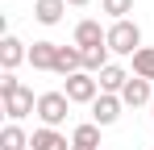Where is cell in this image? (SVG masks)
Listing matches in <instances>:
<instances>
[{"instance_id":"6da1fadb","label":"cell","mask_w":154,"mask_h":150,"mask_svg":"<svg viewBox=\"0 0 154 150\" xmlns=\"http://www.w3.org/2000/svg\"><path fill=\"white\" fill-rule=\"evenodd\" d=\"M0 100H4L8 121H21V117H29V113H38V96H33V88H25L13 71H4V79H0Z\"/></svg>"},{"instance_id":"7a4b0ae2","label":"cell","mask_w":154,"mask_h":150,"mask_svg":"<svg viewBox=\"0 0 154 150\" xmlns=\"http://www.w3.org/2000/svg\"><path fill=\"white\" fill-rule=\"evenodd\" d=\"M108 50L121 54V58H133V54L142 50V29L133 21H112L108 25Z\"/></svg>"},{"instance_id":"3957f363","label":"cell","mask_w":154,"mask_h":150,"mask_svg":"<svg viewBox=\"0 0 154 150\" xmlns=\"http://www.w3.org/2000/svg\"><path fill=\"white\" fill-rule=\"evenodd\" d=\"M67 108H71L67 92H42L38 96V117H42L46 129H58V125L67 121Z\"/></svg>"},{"instance_id":"277c9868","label":"cell","mask_w":154,"mask_h":150,"mask_svg":"<svg viewBox=\"0 0 154 150\" xmlns=\"http://www.w3.org/2000/svg\"><path fill=\"white\" fill-rule=\"evenodd\" d=\"M63 92H67L71 104H96V96H100V79L88 75V71H75L67 83H63Z\"/></svg>"},{"instance_id":"5b68a950","label":"cell","mask_w":154,"mask_h":150,"mask_svg":"<svg viewBox=\"0 0 154 150\" xmlns=\"http://www.w3.org/2000/svg\"><path fill=\"white\" fill-rule=\"evenodd\" d=\"M121 108H125V100H121V96L100 92V96H96V104H92V121L100 125V129H108V125L121 121Z\"/></svg>"},{"instance_id":"8992f818","label":"cell","mask_w":154,"mask_h":150,"mask_svg":"<svg viewBox=\"0 0 154 150\" xmlns=\"http://www.w3.org/2000/svg\"><path fill=\"white\" fill-rule=\"evenodd\" d=\"M75 46L79 50H96V46H108V29H100V21L83 17L75 25Z\"/></svg>"},{"instance_id":"52a82bcc","label":"cell","mask_w":154,"mask_h":150,"mask_svg":"<svg viewBox=\"0 0 154 150\" xmlns=\"http://www.w3.org/2000/svg\"><path fill=\"white\" fill-rule=\"evenodd\" d=\"M21 63H29L25 42H21V38H13V33H4V38H0V67H4V71H17Z\"/></svg>"},{"instance_id":"ba28073f","label":"cell","mask_w":154,"mask_h":150,"mask_svg":"<svg viewBox=\"0 0 154 150\" xmlns=\"http://www.w3.org/2000/svg\"><path fill=\"white\" fill-rule=\"evenodd\" d=\"M96 79H100V92H108V96H121V88H125L133 75H129L125 67H121V63H108V67H104V71L96 75Z\"/></svg>"},{"instance_id":"9c48e42d","label":"cell","mask_w":154,"mask_h":150,"mask_svg":"<svg viewBox=\"0 0 154 150\" xmlns=\"http://www.w3.org/2000/svg\"><path fill=\"white\" fill-rule=\"evenodd\" d=\"M121 100H125L129 108H137V104H150V100H154V88H150V79H137V75H133V79H129L125 88H121Z\"/></svg>"},{"instance_id":"30bf717a","label":"cell","mask_w":154,"mask_h":150,"mask_svg":"<svg viewBox=\"0 0 154 150\" xmlns=\"http://www.w3.org/2000/svg\"><path fill=\"white\" fill-rule=\"evenodd\" d=\"M54 58H58V42H33V46H29L33 71H54Z\"/></svg>"},{"instance_id":"8fae6325","label":"cell","mask_w":154,"mask_h":150,"mask_svg":"<svg viewBox=\"0 0 154 150\" xmlns=\"http://www.w3.org/2000/svg\"><path fill=\"white\" fill-rule=\"evenodd\" d=\"M54 71H58V75H67V79H71L75 71H83V50H79V46H58Z\"/></svg>"},{"instance_id":"7c38bea8","label":"cell","mask_w":154,"mask_h":150,"mask_svg":"<svg viewBox=\"0 0 154 150\" xmlns=\"http://www.w3.org/2000/svg\"><path fill=\"white\" fill-rule=\"evenodd\" d=\"M29 150H75V146H71V142H67L58 129H46V125H42V129H33Z\"/></svg>"},{"instance_id":"4fadbf2b","label":"cell","mask_w":154,"mask_h":150,"mask_svg":"<svg viewBox=\"0 0 154 150\" xmlns=\"http://www.w3.org/2000/svg\"><path fill=\"white\" fill-rule=\"evenodd\" d=\"M71 146H75V150H100V125H96V121L75 125V133H71Z\"/></svg>"},{"instance_id":"5bb4252c","label":"cell","mask_w":154,"mask_h":150,"mask_svg":"<svg viewBox=\"0 0 154 150\" xmlns=\"http://www.w3.org/2000/svg\"><path fill=\"white\" fill-rule=\"evenodd\" d=\"M67 13V0H33V17L42 25H58Z\"/></svg>"},{"instance_id":"9a60e30c","label":"cell","mask_w":154,"mask_h":150,"mask_svg":"<svg viewBox=\"0 0 154 150\" xmlns=\"http://www.w3.org/2000/svg\"><path fill=\"white\" fill-rule=\"evenodd\" d=\"M29 142H33V138H29L17 121H8L0 129V150H29Z\"/></svg>"},{"instance_id":"2e32d148","label":"cell","mask_w":154,"mask_h":150,"mask_svg":"<svg viewBox=\"0 0 154 150\" xmlns=\"http://www.w3.org/2000/svg\"><path fill=\"white\" fill-rule=\"evenodd\" d=\"M108 54H112V50H108V46H96V50H83V71H88V75H100L104 67H108Z\"/></svg>"},{"instance_id":"e0dca14e","label":"cell","mask_w":154,"mask_h":150,"mask_svg":"<svg viewBox=\"0 0 154 150\" xmlns=\"http://www.w3.org/2000/svg\"><path fill=\"white\" fill-rule=\"evenodd\" d=\"M133 75L137 79H154V46H142L133 54Z\"/></svg>"},{"instance_id":"ac0fdd59","label":"cell","mask_w":154,"mask_h":150,"mask_svg":"<svg viewBox=\"0 0 154 150\" xmlns=\"http://www.w3.org/2000/svg\"><path fill=\"white\" fill-rule=\"evenodd\" d=\"M100 8L112 17V21H129V13H133V0H100Z\"/></svg>"},{"instance_id":"d6986e66","label":"cell","mask_w":154,"mask_h":150,"mask_svg":"<svg viewBox=\"0 0 154 150\" xmlns=\"http://www.w3.org/2000/svg\"><path fill=\"white\" fill-rule=\"evenodd\" d=\"M67 4H75V8H83V4H92V0H67Z\"/></svg>"},{"instance_id":"ffe728a7","label":"cell","mask_w":154,"mask_h":150,"mask_svg":"<svg viewBox=\"0 0 154 150\" xmlns=\"http://www.w3.org/2000/svg\"><path fill=\"white\" fill-rule=\"evenodd\" d=\"M150 117H154V100H150Z\"/></svg>"}]
</instances>
